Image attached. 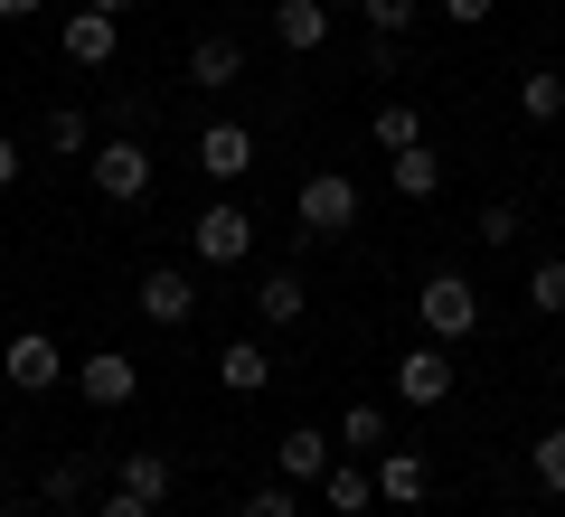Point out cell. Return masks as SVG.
<instances>
[{"mask_svg":"<svg viewBox=\"0 0 565 517\" xmlns=\"http://www.w3.org/2000/svg\"><path fill=\"white\" fill-rule=\"evenodd\" d=\"M236 517H302V498H292V480H274V489H255Z\"/></svg>","mask_w":565,"mask_h":517,"instance_id":"f1b7e54d","label":"cell"},{"mask_svg":"<svg viewBox=\"0 0 565 517\" xmlns=\"http://www.w3.org/2000/svg\"><path fill=\"white\" fill-rule=\"evenodd\" d=\"M302 311H311V282L302 273H264L255 282V320H264V330H292Z\"/></svg>","mask_w":565,"mask_h":517,"instance_id":"ac0fdd59","label":"cell"},{"mask_svg":"<svg viewBox=\"0 0 565 517\" xmlns=\"http://www.w3.org/2000/svg\"><path fill=\"white\" fill-rule=\"evenodd\" d=\"M386 189H396V198H444V151H386Z\"/></svg>","mask_w":565,"mask_h":517,"instance_id":"e0dca14e","label":"cell"},{"mask_svg":"<svg viewBox=\"0 0 565 517\" xmlns=\"http://www.w3.org/2000/svg\"><path fill=\"white\" fill-rule=\"evenodd\" d=\"M359 20H367V39H405L424 20V0H359Z\"/></svg>","mask_w":565,"mask_h":517,"instance_id":"4316f807","label":"cell"},{"mask_svg":"<svg viewBox=\"0 0 565 517\" xmlns=\"http://www.w3.org/2000/svg\"><path fill=\"white\" fill-rule=\"evenodd\" d=\"M0 377L20 386V396H47V386L66 377V358H57V338H47V330H20V338H10V348H0Z\"/></svg>","mask_w":565,"mask_h":517,"instance_id":"52a82bcc","label":"cell"},{"mask_svg":"<svg viewBox=\"0 0 565 517\" xmlns=\"http://www.w3.org/2000/svg\"><path fill=\"white\" fill-rule=\"evenodd\" d=\"M114 489H132V498H151V508H170L180 461H170V452H122V461H114Z\"/></svg>","mask_w":565,"mask_h":517,"instance_id":"4fadbf2b","label":"cell"},{"mask_svg":"<svg viewBox=\"0 0 565 517\" xmlns=\"http://www.w3.org/2000/svg\"><path fill=\"white\" fill-rule=\"evenodd\" d=\"M527 471H537V489H556V498H565V423H546V433L527 442Z\"/></svg>","mask_w":565,"mask_h":517,"instance_id":"d4e9b609","label":"cell"},{"mask_svg":"<svg viewBox=\"0 0 565 517\" xmlns=\"http://www.w3.org/2000/svg\"><path fill=\"white\" fill-rule=\"evenodd\" d=\"M47 151H95V114L85 104H47Z\"/></svg>","mask_w":565,"mask_h":517,"instance_id":"cb8c5ba5","label":"cell"},{"mask_svg":"<svg viewBox=\"0 0 565 517\" xmlns=\"http://www.w3.org/2000/svg\"><path fill=\"white\" fill-rule=\"evenodd\" d=\"M444 396H452V358H444V338L405 348V358H396V405H444Z\"/></svg>","mask_w":565,"mask_h":517,"instance_id":"ba28073f","label":"cell"},{"mask_svg":"<svg viewBox=\"0 0 565 517\" xmlns=\"http://www.w3.org/2000/svg\"><path fill=\"white\" fill-rule=\"evenodd\" d=\"M274 39L292 47V57L330 47V0H274Z\"/></svg>","mask_w":565,"mask_h":517,"instance_id":"5bb4252c","label":"cell"},{"mask_svg":"<svg viewBox=\"0 0 565 517\" xmlns=\"http://www.w3.org/2000/svg\"><path fill=\"white\" fill-rule=\"evenodd\" d=\"M132 311L151 320V330H189V320H199V273H189V263H151V273L132 282Z\"/></svg>","mask_w":565,"mask_h":517,"instance_id":"5b68a950","label":"cell"},{"mask_svg":"<svg viewBox=\"0 0 565 517\" xmlns=\"http://www.w3.org/2000/svg\"><path fill=\"white\" fill-rule=\"evenodd\" d=\"M519 114L527 122H556L565 114V76H556V66H527V76H519Z\"/></svg>","mask_w":565,"mask_h":517,"instance_id":"603a6c76","label":"cell"},{"mask_svg":"<svg viewBox=\"0 0 565 517\" xmlns=\"http://www.w3.org/2000/svg\"><path fill=\"white\" fill-rule=\"evenodd\" d=\"M424 489H434V461L405 452V442H386V452H377V498H386V508H415Z\"/></svg>","mask_w":565,"mask_h":517,"instance_id":"30bf717a","label":"cell"},{"mask_svg":"<svg viewBox=\"0 0 565 517\" xmlns=\"http://www.w3.org/2000/svg\"><path fill=\"white\" fill-rule=\"evenodd\" d=\"M57 47H66L76 66H114V20H104V10H66Z\"/></svg>","mask_w":565,"mask_h":517,"instance_id":"d6986e66","label":"cell"},{"mask_svg":"<svg viewBox=\"0 0 565 517\" xmlns=\"http://www.w3.org/2000/svg\"><path fill=\"white\" fill-rule=\"evenodd\" d=\"M217 386L226 396H264V386H274V348H264V338H226L217 348Z\"/></svg>","mask_w":565,"mask_h":517,"instance_id":"7c38bea8","label":"cell"},{"mask_svg":"<svg viewBox=\"0 0 565 517\" xmlns=\"http://www.w3.org/2000/svg\"><path fill=\"white\" fill-rule=\"evenodd\" d=\"M76 396H85V405H95V414H122V405H132V396H141V367H132V358H122V348H95V358H85V367H76Z\"/></svg>","mask_w":565,"mask_h":517,"instance_id":"8992f818","label":"cell"},{"mask_svg":"<svg viewBox=\"0 0 565 517\" xmlns=\"http://www.w3.org/2000/svg\"><path fill=\"white\" fill-rule=\"evenodd\" d=\"M47 0H0V20H39Z\"/></svg>","mask_w":565,"mask_h":517,"instance_id":"836d02e7","label":"cell"},{"mask_svg":"<svg viewBox=\"0 0 565 517\" xmlns=\"http://www.w3.org/2000/svg\"><path fill=\"white\" fill-rule=\"evenodd\" d=\"M434 10H444V20H452V29H481V20H490V10H500V0H434Z\"/></svg>","mask_w":565,"mask_h":517,"instance_id":"4dcf8cb0","label":"cell"},{"mask_svg":"<svg viewBox=\"0 0 565 517\" xmlns=\"http://www.w3.org/2000/svg\"><path fill=\"white\" fill-rule=\"evenodd\" d=\"M527 311H537V320H565V255H546L537 273H527Z\"/></svg>","mask_w":565,"mask_h":517,"instance_id":"484cf974","label":"cell"},{"mask_svg":"<svg viewBox=\"0 0 565 517\" xmlns=\"http://www.w3.org/2000/svg\"><path fill=\"white\" fill-rule=\"evenodd\" d=\"M321 508H340V517H367V508H377V471H367L359 452H340V461L321 471Z\"/></svg>","mask_w":565,"mask_h":517,"instance_id":"8fae6325","label":"cell"},{"mask_svg":"<svg viewBox=\"0 0 565 517\" xmlns=\"http://www.w3.org/2000/svg\"><path fill=\"white\" fill-rule=\"evenodd\" d=\"M556 386H565V358H556Z\"/></svg>","mask_w":565,"mask_h":517,"instance_id":"74e56055","label":"cell"},{"mask_svg":"<svg viewBox=\"0 0 565 517\" xmlns=\"http://www.w3.org/2000/svg\"><path fill=\"white\" fill-rule=\"evenodd\" d=\"M189 76H199L207 95H226V85H245V47L226 39V29H207V39L189 47Z\"/></svg>","mask_w":565,"mask_h":517,"instance_id":"2e32d148","label":"cell"},{"mask_svg":"<svg viewBox=\"0 0 565 517\" xmlns=\"http://www.w3.org/2000/svg\"><path fill=\"white\" fill-rule=\"evenodd\" d=\"M405 66V39H367V76H396Z\"/></svg>","mask_w":565,"mask_h":517,"instance_id":"1f68e13d","label":"cell"},{"mask_svg":"<svg viewBox=\"0 0 565 517\" xmlns=\"http://www.w3.org/2000/svg\"><path fill=\"white\" fill-rule=\"evenodd\" d=\"M292 217H302V236L340 245L349 226H359V180H349V170H311V180H302V207H292Z\"/></svg>","mask_w":565,"mask_h":517,"instance_id":"3957f363","label":"cell"},{"mask_svg":"<svg viewBox=\"0 0 565 517\" xmlns=\"http://www.w3.org/2000/svg\"><path fill=\"white\" fill-rule=\"evenodd\" d=\"M330 10H359V0H330Z\"/></svg>","mask_w":565,"mask_h":517,"instance_id":"8d00e7d4","label":"cell"},{"mask_svg":"<svg viewBox=\"0 0 565 517\" xmlns=\"http://www.w3.org/2000/svg\"><path fill=\"white\" fill-rule=\"evenodd\" d=\"M199 170L217 189H236L245 170H255V132H245V122H207V132H199Z\"/></svg>","mask_w":565,"mask_h":517,"instance_id":"9c48e42d","label":"cell"},{"mask_svg":"<svg viewBox=\"0 0 565 517\" xmlns=\"http://www.w3.org/2000/svg\"><path fill=\"white\" fill-rule=\"evenodd\" d=\"M330 442H340V452H386V405H349V414H340V433H330Z\"/></svg>","mask_w":565,"mask_h":517,"instance_id":"7402d4cb","label":"cell"},{"mask_svg":"<svg viewBox=\"0 0 565 517\" xmlns=\"http://www.w3.org/2000/svg\"><path fill=\"white\" fill-rule=\"evenodd\" d=\"M471 236H481V245H490V255H509V245H519V236H527V217H519V207H509V198H500V207H481V217H471Z\"/></svg>","mask_w":565,"mask_h":517,"instance_id":"83f0119b","label":"cell"},{"mask_svg":"<svg viewBox=\"0 0 565 517\" xmlns=\"http://www.w3.org/2000/svg\"><path fill=\"white\" fill-rule=\"evenodd\" d=\"M85 517H161V508H151V498H132V489H104Z\"/></svg>","mask_w":565,"mask_h":517,"instance_id":"f546056e","label":"cell"},{"mask_svg":"<svg viewBox=\"0 0 565 517\" xmlns=\"http://www.w3.org/2000/svg\"><path fill=\"white\" fill-rule=\"evenodd\" d=\"M20 170H29V151H20L10 132H0V189H20Z\"/></svg>","mask_w":565,"mask_h":517,"instance_id":"d6a6232c","label":"cell"},{"mask_svg":"<svg viewBox=\"0 0 565 517\" xmlns=\"http://www.w3.org/2000/svg\"><path fill=\"white\" fill-rule=\"evenodd\" d=\"M0 452H10V433H0Z\"/></svg>","mask_w":565,"mask_h":517,"instance_id":"f35d334b","label":"cell"},{"mask_svg":"<svg viewBox=\"0 0 565 517\" xmlns=\"http://www.w3.org/2000/svg\"><path fill=\"white\" fill-rule=\"evenodd\" d=\"M85 180H95V198H114V207H141V198H151V151H141V132H114V141H95V151H85Z\"/></svg>","mask_w":565,"mask_h":517,"instance_id":"6da1fadb","label":"cell"},{"mask_svg":"<svg viewBox=\"0 0 565 517\" xmlns=\"http://www.w3.org/2000/svg\"><path fill=\"white\" fill-rule=\"evenodd\" d=\"M189 255H199L207 273L245 263V255H255V217H245L236 198H207V207H199V226H189Z\"/></svg>","mask_w":565,"mask_h":517,"instance_id":"277c9868","label":"cell"},{"mask_svg":"<svg viewBox=\"0 0 565 517\" xmlns=\"http://www.w3.org/2000/svg\"><path fill=\"white\" fill-rule=\"evenodd\" d=\"M0 517H39V508H29V498H10V508H0Z\"/></svg>","mask_w":565,"mask_h":517,"instance_id":"d590c367","label":"cell"},{"mask_svg":"<svg viewBox=\"0 0 565 517\" xmlns=\"http://www.w3.org/2000/svg\"><path fill=\"white\" fill-rule=\"evenodd\" d=\"M415 320H424V338H471L481 330V292H471V273H424V292H415Z\"/></svg>","mask_w":565,"mask_h":517,"instance_id":"7a4b0ae2","label":"cell"},{"mask_svg":"<svg viewBox=\"0 0 565 517\" xmlns=\"http://www.w3.org/2000/svg\"><path fill=\"white\" fill-rule=\"evenodd\" d=\"M330 461H340V442H330L321 423H292V433H282V480H321Z\"/></svg>","mask_w":565,"mask_h":517,"instance_id":"ffe728a7","label":"cell"},{"mask_svg":"<svg viewBox=\"0 0 565 517\" xmlns=\"http://www.w3.org/2000/svg\"><path fill=\"white\" fill-rule=\"evenodd\" d=\"M367 141H377V151H415L424 114H415V104H377V114H367Z\"/></svg>","mask_w":565,"mask_h":517,"instance_id":"44dd1931","label":"cell"},{"mask_svg":"<svg viewBox=\"0 0 565 517\" xmlns=\"http://www.w3.org/2000/svg\"><path fill=\"white\" fill-rule=\"evenodd\" d=\"M85 10H104V20H122V10H132V0H85Z\"/></svg>","mask_w":565,"mask_h":517,"instance_id":"e575fe53","label":"cell"},{"mask_svg":"<svg viewBox=\"0 0 565 517\" xmlns=\"http://www.w3.org/2000/svg\"><path fill=\"white\" fill-rule=\"evenodd\" d=\"M39 508H57V517H85V508H95V471H85L76 452H66V461H47V480H39Z\"/></svg>","mask_w":565,"mask_h":517,"instance_id":"9a60e30c","label":"cell"}]
</instances>
